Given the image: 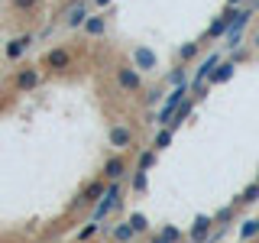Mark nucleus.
I'll list each match as a JSON object with an SVG mask.
<instances>
[{
	"mask_svg": "<svg viewBox=\"0 0 259 243\" xmlns=\"http://www.w3.org/2000/svg\"><path fill=\"white\" fill-rule=\"evenodd\" d=\"M113 81L123 94H143V71L136 68L133 62H117L113 65Z\"/></svg>",
	"mask_w": 259,
	"mask_h": 243,
	"instance_id": "obj_1",
	"label": "nucleus"
},
{
	"mask_svg": "<svg viewBox=\"0 0 259 243\" xmlns=\"http://www.w3.org/2000/svg\"><path fill=\"white\" fill-rule=\"evenodd\" d=\"M188 94H191L188 81H185V85H172V91L165 94V101H162V107H159V117H156V124H159V127H168V120H172V113L178 110V104H182V101H185Z\"/></svg>",
	"mask_w": 259,
	"mask_h": 243,
	"instance_id": "obj_2",
	"label": "nucleus"
},
{
	"mask_svg": "<svg viewBox=\"0 0 259 243\" xmlns=\"http://www.w3.org/2000/svg\"><path fill=\"white\" fill-rule=\"evenodd\" d=\"M221 62H224V59H221V52H210V55H204V59H201V65H198V68H194V78H191V91H198V97H204L201 91L207 88V78L214 75V68H217Z\"/></svg>",
	"mask_w": 259,
	"mask_h": 243,
	"instance_id": "obj_3",
	"label": "nucleus"
},
{
	"mask_svg": "<svg viewBox=\"0 0 259 243\" xmlns=\"http://www.w3.org/2000/svg\"><path fill=\"white\" fill-rule=\"evenodd\" d=\"M240 10H243V7H224V13L210 20V26H207V32H204V43H210V39H224L227 29H230V23L240 16Z\"/></svg>",
	"mask_w": 259,
	"mask_h": 243,
	"instance_id": "obj_4",
	"label": "nucleus"
},
{
	"mask_svg": "<svg viewBox=\"0 0 259 243\" xmlns=\"http://www.w3.org/2000/svg\"><path fill=\"white\" fill-rule=\"evenodd\" d=\"M249 20H253V10L249 7H243L240 10V16L230 23V29H227V43H224V49L227 52H233V49H240V43H243V32H246V26H249Z\"/></svg>",
	"mask_w": 259,
	"mask_h": 243,
	"instance_id": "obj_5",
	"label": "nucleus"
},
{
	"mask_svg": "<svg viewBox=\"0 0 259 243\" xmlns=\"http://www.w3.org/2000/svg\"><path fill=\"white\" fill-rule=\"evenodd\" d=\"M39 85H42V71L32 68V65H26V68H20L13 75V91L16 94H29V91H36Z\"/></svg>",
	"mask_w": 259,
	"mask_h": 243,
	"instance_id": "obj_6",
	"label": "nucleus"
},
{
	"mask_svg": "<svg viewBox=\"0 0 259 243\" xmlns=\"http://www.w3.org/2000/svg\"><path fill=\"white\" fill-rule=\"evenodd\" d=\"M42 68L52 71V75H59V71H68V68H71V52H68L65 46L49 49V52L42 55Z\"/></svg>",
	"mask_w": 259,
	"mask_h": 243,
	"instance_id": "obj_7",
	"label": "nucleus"
},
{
	"mask_svg": "<svg viewBox=\"0 0 259 243\" xmlns=\"http://www.w3.org/2000/svg\"><path fill=\"white\" fill-rule=\"evenodd\" d=\"M107 143H110L117 152L133 149V143H136L133 127H126V124H110V130H107Z\"/></svg>",
	"mask_w": 259,
	"mask_h": 243,
	"instance_id": "obj_8",
	"label": "nucleus"
},
{
	"mask_svg": "<svg viewBox=\"0 0 259 243\" xmlns=\"http://www.w3.org/2000/svg\"><path fill=\"white\" fill-rule=\"evenodd\" d=\"M117 208H120V182H110L107 191H104V198L94 205V221H104V217Z\"/></svg>",
	"mask_w": 259,
	"mask_h": 243,
	"instance_id": "obj_9",
	"label": "nucleus"
},
{
	"mask_svg": "<svg viewBox=\"0 0 259 243\" xmlns=\"http://www.w3.org/2000/svg\"><path fill=\"white\" fill-rule=\"evenodd\" d=\"M32 43H36V36H32V32H20V36H13L10 43H7V49H4L7 62H20L23 55L32 49Z\"/></svg>",
	"mask_w": 259,
	"mask_h": 243,
	"instance_id": "obj_10",
	"label": "nucleus"
},
{
	"mask_svg": "<svg viewBox=\"0 0 259 243\" xmlns=\"http://www.w3.org/2000/svg\"><path fill=\"white\" fill-rule=\"evenodd\" d=\"M104 191H107V178H94V182H88L84 185V191L75 198V208L78 205H88V208H94L97 201L104 198Z\"/></svg>",
	"mask_w": 259,
	"mask_h": 243,
	"instance_id": "obj_11",
	"label": "nucleus"
},
{
	"mask_svg": "<svg viewBox=\"0 0 259 243\" xmlns=\"http://www.w3.org/2000/svg\"><path fill=\"white\" fill-rule=\"evenodd\" d=\"M123 175H126V159L120 156V152L107 156V162L101 166V178H107V182H120Z\"/></svg>",
	"mask_w": 259,
	"mask_h": 243,
	"instance_id": "obj_12",
	"label": "nucleus"
},
{
	"mask_svg": "<svg viewBox=\"0 0 259 243\" xmlns=\"http://www.w3.org/2000/svg\"><path fill=\"white\" fill-rule=\"evenodd\" d=\"M88 16H91V10H88V0H75V4L68 7V13H65V20H62V23H65L68 29H81Z\"/></svg>",
	"mask_w": 259,
	"mask_h": 243,
	"instance_id": "obj_13",
	"label": "nucleus"
},
{
	"mask_svg": "<svg viewBox=\"0 0 259 243\" xmlns=\"http://www.w3.org/2000/svg\"><path fill=\"white\" fill-rule=\"evenodd\" d=\"M133 65H136L140 71H156V68H159V55L152 52L149 46H136V49H133Z\"/></svg>",
	"mask_w": 259,
	"mask_h": 243,
	"instance_id": "obj_14",
	"label": "nucleus"
},
{
	"mask_svg": "<svg viewBox=\"0 0 259 243\" xmlns=\"http://www.w3.org/2000/svg\"><path fill=\"white\" fill-rule=\"evenodd\" d=\"M210 227H214V221H210L207 214H198L194 224H191V230H188V240L191 243H207L210 240Z\"/></svg>",
	"mask_w": 259,
	"mask_h": 243,
	"instance_id": "obj_15",
	"label": "nucleus"
},
{
	"mask_svg": "<svg viewBox=\"0 0 259 243\" xmlns=\"http://www.w3.org/2000/svg\"><path fill=\"white\" fill-rule=\"evenodd\" d=\"M81 29H84V36H91V39L104 36V32H107V13H91Z\"/></svg>",
	"mask_w": 259,
	"mask_h": 243,
	"instance_id": "obj_16",
	"label": "nucleus"
},
{
	"mask_svg": "<svg viewBox=\"0 0 259 243\" xmlns=\"http://www.w3.org/2000/svg\"><path fill=\"white\" fill-rule=\"evenodd\" d=\"M233 75H237V62H221V65H217V68H214V75H210L207 78V88H214V85H227V81H230Z\"/></svg>",
	"mask_w": 259,
	"mask_h": 243,
	"instance_id": "obj_17",
	"label": "nucleus"
},
{
	"mask_svg": "<svg viewBox=\"0 0 259 243\" xmlns=\"http://www.w3.org/2000/svg\"><path fill=\"white\" fill-rule=\"evenodd\" d=\"M191 113H194V101H191V97H185V101H182V104H178V110L172 113V120H168V130H172V133H175V130H178V127H182V124H185V120H188V117H191Z\"/></svg>",
	"mask_w": 259,
	"mask_h": 243,
	"instance_id": "obj_18",
	"label": "nucleus"
},
{
	"mask_svg": "<svg viewBox=\"0 0 259 243\" xmlns=\"http://www.w3.org/2000/svg\"><path fill=\"white\" fill-rule=\"evenodd\" d=\"M133 237H136V230H133V224H130V221L117 224V227L110 230V240H113V243H133Z\"/></svg>",
	"mask_w": 259,
	"mask_h": 243,
	"instance_id": "obj_19",
	"label": "nucleus"
},
{
	"mask_svg": "<svg viewBox=\"0 0 259 243\" xmlns=\"http://www.w3.org/2000/svg\"><path fill=\"white\" fill-rule=\"evenodd\" d=\"M172 130H168V127H159V133L156 136H152V149H156V152H162V149H168V146H172Z\"/></svg>",
	"mask_w": 259,
	"mask_h": 243,
	"instance_id": "obj_20",
	"label": "nucleus"
},
{
	"mask_svg": "<svg viewBox=\"0 0 259 243\" xmlns=\"http://www.w3.org/2000/svg\"><path fill=\"white\" fill-rule=\"evenodd\" d=\"M201 55V43H185L178 49V62H194Z\"/></svg>",
	"mask_w": 259,
	"mask_h": 243,
	"instance_id": "obj_21",
	"label": "nucleus"
},
{
	"mask_svg": "<svg viewBox=\"0 0 259 243\" xmlns=\"http://www.w3.org/2000/svg\"><path fill=\"white\" fill-rule=\"evenodd\" d=\"M253 237H259V217L256 221H243V227H240V240L243 243H249Z\"/></svg>",
	"mask_w": 259,
	"mask_h": 243,
	"instance_id": "obj_22",
	"label": "nucleus"
},
{
	"mask_svg": "<svg viewBox=\"0 0 259 243\" xmlns=\"http://www.w3.org/2000/svg\"><path fill=\"white\" fill-rule=\"evenodd\" d=\"M256 201H259V182L246 185V188L240 191V205H256Z\"/></svg>",
	"mask_w": 259,
	"mask_h": 243,
	"instance_id": "obj_23",
	"label": "nucleus"
},
{
	"mask_svg": "<svg viewBox=\"0 0 259 243\" xmlns=\"http://www.w3.org/2000/svg\"><path fill=\"white\" fill-rule=\"evenodd\" d=\"M156 156H159L156 149H146V152H140V159H136V169H143V172H149V169L156 166Z\"/></svg>",
	"mask_w": 259,
	"mask_h": 243,
	"instance_id": "obj_24",
	"label": "nucleus"
},
{
	"mask_svg": "<svg viewBox=\"0 0 259 243\" xmlns=\"http://www.w3.org/2000/svg\"><path fill=\"white\" fill-rule=\"evenodd\" d=\"M126 221L133 224V230H136V233H146V230H149V217H146V214H130Z\"/></svg>",
	"mask_w": 259,
	"mask_h": 243,
	"instance_id": "obj_25",
	"label": "nucleus"
},
{
	"mask_svg": "<svg viewBox=\"0 0 259 243\" xmlns=\"http://www.w3.org/2000/svg\"><path fill=\"white\" fill-rule=\"evenodd\" d=\"M10 4H13L16 13H32L39 7V0H10Z\"/></svg>",
	"mask_w": 259,
	"mask_h": 243,
	"instance_id": "obj_26",
	"label": "nucleus"
},
{
	"mask_svg": "<svg viewBox=\"0 0 259 243\" xmlns=\"http://www.w3.org/2000/svg\"><path fill=\"white\" fill-rule=\"evenodd\" d=\"M146 188H149V178H146V172H143V169H136V175H133V191H146Z\"/></svg>",
	"mask_w": 259,
	"mask_h": 243,
	"instance_id": "obj_27",
	"label": "nucleus"
},
{
	"mask_svg": "<svg viewBox=\"0 0 259 243\" xmlns=\"http://www.w3.org/2000/svg\"><path fill=\"white\" fill-rule=\"evenodd\" d=\"M162 97V88H143V104H156Z\"/></svg>",
	"mask_w": 259,
	"mask_h": 243,
	"instance_id": "obj_28",
	"label": "nucleus"
},
{
	"mask_svg": "<svg viewBox=\"0 0 259 243\" xmlns=\"http://www.w3.org/2000/svg\"><path fill=\"white\" fill-rule=\"evenodd\" d=\"M94 233H97V221H91V224H88V227H81V230H78V240L84 243V240H91Z\"/></svg>",
	"mask_w": 259,
	"mask_h": 243,
	"instance_id": "obj_29",
	"label": "nucleus"
},
{
	"mask_svg": "<svg viewBox=\"0 0 259 243\" xmlns=\"http://www.w3.org/2000/svg\"><path fill=\"white\" fill-rule=\"evenodd\" d=\"M168 81H172V85H185V81H188V78H185V68H182V65L168 71Z\"/></svg>",
	"mask_w": 259,
	"mask_h": 243,
	"instance_id": "obj_30",
	"label": "nucleus"
},
{
	"mask_svg": "<svg viewBox=\"0 0 259 243\" xmlns=\"http://www.w3.org/2000/svg\"><path fill=\"white\" fill-rule=\"evenodd\" d=\"M230 217H233V208H221V211H217V214H214V224H227V221H230Z\"/></svg>",
	"mask_w": 259,
	"mask_h": 243,
	"instance_id": "obj_31",
	"label": "nucleus"
},
{
	"mask_svg": "<svg viewBox=\"0 0 259 243\" xmlns=\"http://www.w3.org/2000/svg\"><path fill=\"white\" fill-rule=\"evenodd\" d=\"M162 233H165V237L172 240V243L182 240V230H178V227H172V224H165V227H162Z\"/></svg>",
	"mask_w": 259,
	"mask_h": 243,
	"instance_id": "obj_32",
	"label": "nucleus"
},
{
	"mask_svg": "<svg viewBox=\"0 0 259 243\" xmlns=\"http://www.w3.org/2000/svg\"><path fill=\"white\" fill-rule=\"evenodd\" d=\"M149 243H172V240H168L165 233H152V237H149Z\"/></svg>",
	"mask_w": 259,
	"mask_h": 243,
	"instance_id": "obj_33",
	"label": "nucleus"
},
{
	"mask_svg": "<svg viewBox=\"0 0 259 243\" xmlns=\"http://www.w3.org/2000/svg\"><path fill=\"white\" fill-rule=\"evenodd\" d=\"M246 0H227V7H243Z\"/></svg>",
	"mask_w": 259,
	"mask_h": 243,
	"instance_id": "obj_34",
	"label": "nucleus"
},
{
	"mask_svg": "<svg viewBox=\"0 0 259 243\" xmlns=\"http://www.w3.org/2000/svg\"><path fill=\"white\" fill-rule=\"evenodd\" d=\"M253 49H256V52H259V29L253 32Z\"/></svg>",
	"mask_w": 259,
	"mask_h": 243,
	"instance_id": "obj_35",
	"label": "nucleus"
},
{
	"mask_svg": "<svg viewBox=\"0 0 259 243\" xmlns=\"http://www.w3.org/2000/svg\"><path fill=\"white\" fill-rule=\"evenodd\" d=\"M94 7H110V0H91Z\"/></svg>",
	"mask_w": 259,
	"mask_h": 243,
	"instance_id": "obj_36",
	"label": "nucleus"
},
{
	"mask_svg": "<svg viewBox=\"0 0 259 243\" xmlns=\"http://www.w3.org/2000/svg\"><path fill=\"white\" fill-rule=\"evenodd\" d=\"M249 10H259V0H253V7H249Z\"/></svg>",
	"mask_w": 259,
	"mask_h": 243,
	"instance_id": "obj_37",
	"label": "nucleus"
},
{
	"mask_svg": "<svg viewBox=\"0 0 259 243\" xmlns=\"http://www.w3.org/2000/svg\"><path fill=\"white\" fill-rule=\"evenodd\" d=\"M0 107H4V101H0Z\"/></svg>",
	"mask_w": 259,
	"mask_h": 243,
	"instance_id": "obj_38",
	"label": "nucleus"
},
{
	"mask_svg": "<svg viewBox=\"0 0 259 243\" xmlns=\"http://www.w3.org/2000/svg\"><path fill=\"white\" fill-rule=\"evenodd\" d=\"M256 182H259V175H256Z\"/></svg>",
	"mask_w": 259,
	"mask_h": 243,
	"instance_id": "obj_39",
	"label": "nucleus"
}]
</instances>
